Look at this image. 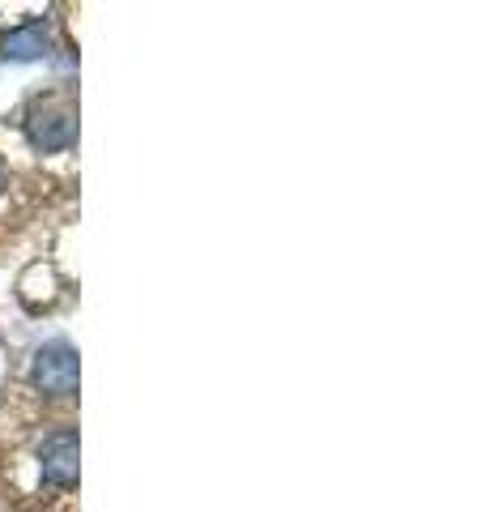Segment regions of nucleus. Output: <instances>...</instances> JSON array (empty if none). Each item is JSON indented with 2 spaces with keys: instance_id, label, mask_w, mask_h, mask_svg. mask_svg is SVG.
Returning <instances> with one entry per match:
<instances>
[{
  "instance_id": "obj_1",
  "label": "nucleus",
  "mask_w": 486,
  "mask_h": 512,
  "mask_svg": "<svg viewBox=\"0 0 486 512\" xmlns=\"http://www.w3.org/2000/svg\"><path fill=\"white\" fill-rule=\"evenodd\" d=\"M9 487L43 512H77V423L60 419L30 436L5 466Z\"/></svg>"
},
{
  "instance_id": "obj_2",
  "label": "nucleus",
  "mask_w": 486,
  "mask_h": 512,
  "mask_svg": "<svg viewBox=\"0 0 486 512\" xmlns=\"http://www.w3.org/2000/svg\"><path fill=\"white\" fill-rule=\"evenodd\" d=\"M13 133L43 171L73 167L77 150V90L69 82H52L26 94V103L13 116Z\"/></svg>"
},
{
  "instance_id": "obj_3",
  "label": "nucleus",
  "mask_w": 486,
  "mask_h": 512,
  "mask_svg": "<svg viewBox=\"0 0 486 512\" xmlns=\"http://www.w3.org/2000/svg\"><path fill=\"white\" fill-rule=\"evenodd\" d=\"M77 384H81V355L64 333L35 346V355L26 359V389L43 397V402H73Z\"/></svg>"
},
{
  "instance_id": "obj_4",
  "label": "nucleus",
  "mask_w": 486,
  "mask_h": 512,
  "mask_svg": "<svg viewBox=\"0 0 486 512\" xmlns=\"http://www.w3.org/2000/svg\"><path fill=\"white\" fill-rule=\"evenodd\" d=\"M13 295H18L26 316H52V312H60V308H69L73 303V282L60 274L56 261H30L18 274Z\"/></svg>"
},
{
  "instance_id": "obj_5",
  "label": "nucleus",
  "mask_w": 486,
  "mask_h": 512,
  "mask_svg": "<svg viewBox=\"0 0 486 512\" xmlns=\"http://www.w3.org/2000/svg\"><path fill=\"white\" fill-rule=\"evenodd\" d=\"M60 52L56 22L47 13H30V18L0 30V64H43Z\"/></svg>"
},
{
  "instance_id": "obj_6",
  "label": "nucleus",
  "mask_w": 486,
  "mask_h": 512,
  "mask_svg": "<svg viewBox=\"0 0 486 512\" xmlns=\"http://www.w3.org/2000/svg\"><path fill=\"white\" fill-rule=\"evenodd\" d=\"M18 201H22V180H18V171L0 158V222H9L18 214Z\"/></svg>"
},
{
  "instance_id": "obj_7",
  "label": "nucleus",
  "mask_w": 486,
  "mask_h": 512,
  "mask_svg": "<svg viewBox=\"0 0 486 512\" xmlns=\"http://www.w3.org/2000/svg\"><path fill=\"white\" fill-rule=\"evenodd\" d=\"M0 512H5V508H0Z\"/></svg>"
}]
</instances>
